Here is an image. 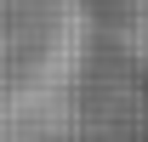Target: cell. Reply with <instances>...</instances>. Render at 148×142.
I'll list each match as a JSON object with an SVG mask.
<instances>
[{"instance_id":"cell-1","label":"cell","mask_w":148,"mask_h":142,"mask_svg":"<svg viewBox=\"0 0 148 142\" xmlns=\"http://www.w3.org/2000/svg\"><path fill=\"white\" fill-rule=\"evenodd\" d=\"M91 0H0V142H69L91 74Z\"/></svg>"},{"instance_id":"cell-2","label":"cell","mask_w":148,"mask_h":142,"mask_svg":"<svg viewBox=\"0 0 148 142\" xmlns=\"http://www.w3.org/2000/svg\"><path fill=\"white\" fill-rule=\"evenodd\" d=\"M120 46L148 74V0H125V12H120Z\"/></svg>"}]
</instances>
